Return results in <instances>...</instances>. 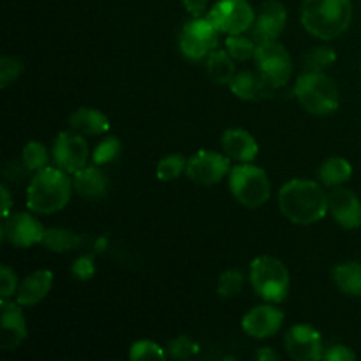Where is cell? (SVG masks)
<instances>
[{
	"instance_id": "35",
	"label": "cell",
	"mask_w": 361,
	"mask_h": 361,
	"mask_svg": "<svg viewBox=\"0 0 361 361\" xmlns=\"http://www.w3.org/2000/svg\"><path fill=\"white\" fill-rule=\"evenodd\" d=\"M21 71H23V63L20 60L4 55L0 59V87L7 88L11 83H14L20 78Z\"/></svg>"
},
{
	"instance_id": "3",
	"label": "cell",
	"mask_w": 361,
	"mask_h": 361,
	"mask_svg": "<svg viewBox=\"0 0 361 361\" xmlns=\"http://www.w3.org/2000/svg\"><path fill=\"white\" fill-rule=\"evenodd\" d=\"M73 189L71 178L63 169H60L59 166L56 168L46 166L41 171H35L34 178L28 183V210L42 215L56 214L69 203Z\"/></svg>"
},
{
	"instance_id": "4",
	"label": "cell",
	"mask_w": 361,
	"mask_h": 361,
	"mask_svg": "<svg viewBox=\"0 0 361 361\" xmlns=\"http://www.w3.org/2000/svg\"><path fill=\"white\" fill-rule=\"evenodd\" d=\"M295 94L300 104L312 115H330L341 104L338 87L330 76L323 73H303L295 85Z\"/></svg>"
},
{
	"instance_id": "38",
	"label": "cell",
	"mask_w": 361,
	"mask_h": 361,
	"mask_svg": "<svg viewBox=\"0 0 361 361\" xmlns=\"http://www.w3.org/2000/svg\"><path fill=\"white\" fill-rule=\"evenodd\" d=\"M324 360L326 361H353L356 360V355L345 345H334L324 353Z\"/></svg>"
},
{
	"instance_id": "31",
	"label": "cell",
	"mask_w": 361,
	"mask_h": 361,
	"mask_svg": "<svg viewBox=\"0 0 361 361\" xmlns=\"http://www.w3.org/2000/svg\"><path fill=\"white\" fill-rule=\"evenodd\" d=\"M133 361H162L166 358L164 351L159 344L152 341H137L134 342L129 353Z\"/></svg>"
},
{
	"instance_id": "28",
	"label": "cell",
	"mask_w": 361,
	"mask_h": 361,
	"mask_svg": "<svg viewBox=\"0 0 361 361\" xmlns=\"http://www.w3.org/2000/svg\"><path fill=\"white\" fill-rule=\"evenodd\" d=\"M226 49H228L229 55L235 60H242L247 62L250 59H256L257 51V42L252 37H245L242 34L229 35L226 39Z\"/></svg>"
},
{
	"instance_id": "36",
	"label": "cell",
	"mask_w": 361,
	"mask_h": 361,
	"mask_svg": "<svg viewBox=\"0 0 361 361\" xmlns=\"http://www.w3.org/2000/svg\"><path fill=\"white\" fill-rule=\"evenodd\" d=\"M14 293H18L16 274L13 268L2 264L0 267V298L9 300L11 296H14Z\"/></svg>"
},
{
	"instance_id": "20",
	"label": "cell",
	"mask_w": 361,
	"mask_h": 361,
	"mask_svg": "<svg viewBox=\"0 0 361 361\" xmlns=\"http://www.w3.org/2000/svg\"><path fill=\"white\" fill-rule=\"evenodd\" d=\"M53 286V274L49 270H37L28 275L18 288L16 302L21 307H34L46 298Z\"/></svg>"
},
{
	"instance_id": "29",
	"label": "cell",
	"mask_w": 361,
	"mask_h": 361,
	"mask_svg": "<svg viewBox=\"0 0 361 361\" xmlns=\"http://www.w3.org/2000/svg\"><path fill=\"white\" fill-rule=\"evenodd\" d=\"M187 169V161L183 155L173 154L162 159L157 164V178L161 182H171L176 180Z\"/></svg>"
},
{
	"instance_id": "25",
	"label": "cell",
	"mask_w": 361,
	"mask_h": 361,
	"mask_svg": "<svg viewBox=\"0 0 361 361\" xmlns=\"http://www.w3.org/2000/svg\"><path fill=\"white\" fill-rule=\"evenodd\" d=\"M353 175V166L342 157H331L319 168L321 183L326 187H338L348 182Z\"/></svg>"
},
{
	"instance_id": "12",
	"label": "cell",
	"mask_w": 361,
	"mask_h": 361,
	"mask_svg": "<svg viewBox=\"0 0 361 361\" xmlns=\"http://www.w3.org/2000/svg\"><path fill=\"white\" fill-rule=\"evenodd\" d=\"M229 171V159L210 150H200L187 161V176L200 185H215Z\"/></svg>"
},
{
	"instance_id": "18",
	"label": "cell",
	"mask_w": 361,
	"mask_h": 361,
	"mask_svg": "<svg viewBox=\"0 0 361 361\" xmlns=\"http://www.w3.org/2000/svg\"><path fill=\"white\" fill-rule=\"evenodd\" d=\"M233 94L236 97L243 99V101H261V99L270 97L274 88L263 80V76L254 71H242V73L235 74V78L229 83Z\"/></svg>"
},
{
	"instance_id": "15",
	"label": "cell",
	"mask_w": 361,
	"mask_h": 361,
	"mask_svg": "<svg viewBox=\"0 0 361 361\" xmlns=\"http://www.w3.org/2000/svg\"><path fill=\"white\" fill-rule=\"evenodd\" d=\"M288 21V11L277 0H268L263 4L256 21L252 25V35L250 37L261 44V42L277 41L279 35L282 34Z\"/></svg>"
},
{
	"instance_id": "14",
	"label": "cell",
	"mask_w": 361,
	"mask_h": 361,
	"mask_svg": "<svg viewBox=\"0 0 361 361\" xmlns=\"http://www.w3.org/2000/svg\"><path fill=\"white\" fill-rule=\"evenodd\" d=\"M328 212L341 228L356 229L361 226V201L353 190L334 187L328 194Z\"/></svg>"
},
{
	"instance_id": "16",
	"label": "cell",
	"mask_w": 361,
	"mask_h": 361,
	"mask_svg": "<svg viewBox=\"0 0 361 361\" xmlns=\"http://www.w3.org/2000/svg\"><path fill=\"white\" fill-rule=\"evenodd\" d=\"M0 345L14 349L27 338V323L20 303L0 298Z\"/></svg>"
},
{
	"instance_id": "26",
	"label": "cell",
	"mask_w": 361,
	"mask_h": 361,
	"mask_svg": "<svg viewBox=\"0 0 361 361\" xmlns=\"http://www.w3.org/2000/svg\"><path fill=\"white\" fill-rule=\"evenodd\" d=\"M83 240L81 235L67 231V229H46L41 243L53 252H67V250L78 249Z\"/></svg>"
},
{
	"instance_id": "40",
	"label": "cell",
	"mask_w": 361,
	"mask_h": 361,
	"mask_svg": "<svg viewBox=\"0 0 361 361\" xmlns=\"http://www.w3.org/2000/svg\"><path fill=\"white\" fill-rule=\"evenodd\" d=\"M182 2L194 18H200L208 6V0H182Z\"/></svg>"
},
{
	"instance_id": "10",
	"label": "cell",
	"mask_w": 361,
	"mask_h": 361,
	"mask_svg": "<svg viewBox=\"0 0 361 361\" xmlns=\"http://www.w3.org/2000/svg\"><path fill=\"white\" fill-rule=\"evenodd\" d=\"M44 231L46 229L34 215L18 212L7 219H2L0 238L2 242H9L16 247H32L42 242Z\"/></svg>"
},
{
	"instance_id": "6",
	"label": "cell",
	"mask_w": 361,
	"mask_h": 361,
	"mask_svg": "<svg viewBox=\"0 0 361 361\" xmlns=\"http://www.w3.org/2000/svg\"><path fill=\"white\" fill-rule=\"evenodd\" d=\"M229 189L240 204L247 208H259L270 200L271 185L264 169L243 162L231 169Z\"/></svg>"
},
{
	"instance_id": "24",
	"label": "cell",
	"mask_w": 361,
	"mask_h": 361,
	"mask_svg": "<svg viewBox=\"0 0 361 361\" xmlns=\"http://www.w3.org/2000/svg\"><path fill=\"white\" fill-rule=\"evenodd\" d=\"M207 73L212 81L219 85L231 83L235 78V63H233V56L228 51H212L207 60Z\"/></svg>"
},
{
	"instance_id": "42",
	"label": "cell",
	"mask_w": 361,
	"mask_h": 361,
	"mask_svg": "<svg viewBox=\"0 0 361 361\" xmlns=\"http://www.w3.org/2000/svg\"><path fill=\"white\" fill-rule=\"evenodd\" d=\"M256 360H259V361H277L279 355L275 351H271L270 348H259L256 351Z\"/></svg>"
},
{
	"instance_id": "32",
	"label": "cell",
	"mask_w": 361,
	"mask_h": 361,
	"mask_svg": "<svg viewBox=\"0 0 361 361\" xmlns=\"http://www.w3.org/2000/svg\"><path fill=\"white\" fill-rule=\"evenodd\" d=\"M120 152H122V143H120L118 137L109 136L106 137V140H102L101 143L95 147L92 159H94V164L102 166L115 161V159L120 155Z\"/></svg>"
},
{
	"instance_id": "39",
	"label": "cell",
	"mask_w": 361,
	"mask_h": 361,
	"mask_svg": "<svg viewBox=\"0 0 361 361\" xmlns=\"http://www.w3.org/2000/svg\"><path fill=\"white\" fill-rule=\"evenodd\" d=\"M25 173H28V169H27V166L23 164V161L11 162V164H7L6 169H4V175H6L7 180H20V178H23Z\"/></svg>"
},
{
	"instance_id": "27",
	"label": "cell",
	"mask_w": 361,
	"mask_h": 361,
	"mask_svg": "<svg viewBox=\"0 0 361 361\" xmlns=\"http://www.w3.org/2000/svg\"><path fill=\"white\" fill-rule=\"evenodd\" d=\"M337 60V53L331 46H317V48L310 49L303 59V69L305 73H323L324 69L331 66Z\"/></svg>"
},
{
	"instance_id": "13",
	"label": "cell",
	"mask_w": 361,
	"mask_h": 361,
	"mask_svg": "<svg viewBox=\"0 0 361 361\" xmlns=\"http://www.w3.org/2000/svg\"><path fill=\"white\" fill-rule=\"evenodd\" d=\"M286 351L296 361H319L324 358L321 334L310 324H296L286 334Z\"/></svg>"
},
{
	"instance_id": "30",
	"label": "cell",
	"mask_w": 361,
	"mask_h": 361,
	"mask_svg": "<svg viewBox=\"0 0 361 361\" xmlns=\"http://www.w3.org/2000/svg\"><path fill=\"white\" fill-rule=\"evenodd\" d=\"M21 161L27 166L28 171H41L48 164V152H46L44 145L39 141H30L28 145H25Z\"/></svg>"
},
{
	"instance_id": "9",
	"label": "cell",
	"mask_w": 361,
	"mask_h": 361,
	"mask_svg": "<svg viewBox=\"0 0 361 361\" xmlns=\"http://www.w3.org/2000/svg\"><path fill=\"white\" fill-rule=\"evenodd\" d=\"M219 32L236 35L250 30L256 21L252 6L247 0H219L207 14Z\"/></svg>"
},
{
	"instance_id": "2",
	"label": "cell",
	"mask_w": 361,
	"mask_h": 361,
	"mask_svg": "<svg viewBox=\"0 0 361 361\" xmlns=\"http://www.w3.org/2000/svg\"><path fill=\"white\" fill-rule=\"evenodd\" d=\"M353 20L351 0H305L302 6V23L314 37L331 41L341 37Z\"/></svg>"
},
{
	"instance_id": "11",
	"label": "cell",
	"mask_w": 361,
	"mask_h": 361,
	"mask_svg": "<svg viewBox=\"0 0 361 361\" xmlns=\"http://www.w3.org/2000/svg\"><path fill=\"white\" fill-rule=\"evenodd\" d=\"M53 159L55 164L66 173H78L87 166L88 145L81 134L74 130L60 133L53 145Z\"/></svg>"
},
{
	"instance_id": "37",
	"label": "cell",
	"mask_w": 361,
	"mask_h": 361,
	"mask_svg": "<svg viewBox=\"0 0 361 361\" xmlns=\"http://www.w3.org/2000/svg\"><path fill=\"white\" fill-rule=\"evenodd\" d=\"M95 274V264L90 256H81L74 261L73 275L78 281H90Z\"/></svg>"
},
{
	"instance_id": "22",
	"label": "cell",
	"mask_w": 361,
	"mask_h": 361,
	"mask_svg": "<svg viewBox=\"0 0 361 361\" xmlns=\"http://www.w3.org/2000/svg\"><path fill=\"white\" fill-rule=\"evenodd\" d=\"M69 127L81 136H99L109 130V120L94 108H80L69 116Z\"/></svg>"
},
{
	"instance_id": "23",
	"label": "cell",
	"mask_w": 361,
	"mask_h": 361,
	"mask_svg": "<svg viewBox=\"0 0 361 361\" xmlns=\"http://www.w3.org/2000/svg\"><path fill=\"white\" fill-rule=\"evenodd\" d=\"M334 282L344 295L361 296V264L349 261L334 268Z\"/></svg>"
},
{
	"instance_id": "8",
	"label": "cell",
	"mask_w": 361,
	"mask_h": 361,
	"mask_svg": "<svg viewBox=\"0 0 361 361\" xmlns=\"http://www.w3.org/2000/svg\"><path fill=\"white\" fill-rule=\"evenodd\" d=\"M219 44V30L215 25L204 18H196L183 25L180 32L178 46L183 56L189 60H201L210 55Z\"/></svg>"
},
{
	"instance_id": "33",
	"label": "cell",
	"mask_w": 361,
	"mask_h": 361,
	"mask_svg": "<svg viewBox=\"0 0 361 361\" xmlns=\"http://www.w3.org/2000/svg\"><path fill=\"white\" fill-rule=\"evenodd\" d=\"M243 288V275L238 270H228L221 275L217 284V291L222 298L236 296Z\"/></svg>"
},
{
	"instance_id": "34",
	"label": "cell",
	"mask_w": 361,
	"mask_h": 361,
	"mask_svg": "<svg viewBox=\"0 0 361 361\" xmlns=\"http://www.w3.org/2000/svg\"><path fill=\"white\" fill-rule=\"evenodd\" d=\"M168 348L169 355L175 360H189L192 356H196L197 351H200V345L192 338L187 337V335H180V337L173 338Z\"/></svg>"
},
{
	"instance_id": "1",
	"label": "cell",
	"mask_w": 361,
	"mask_h": 361,
	"mask_svg": "<svg viewBox=\"0 0 361 361\" xmlns=\"http://www.w3.org/2000/svg\"><path fill=\"white\" fill-rule=\"evenodd\" d=\"M279 207L295 224H316L328 212V194L321 183L296 178L282 185L279 192Z\"/></svg>"
},
{
	"instance_id": "19",
	"label": "cell",
	"mask_w": 361,
	"mask_h": 361,
	"mask_svg": "<svg viewBox=\"0 0 361 361\" xmlns=\"http://www.w3.org/2000/svg\"><path fill=\"white\" fill-rule=\"evenodd\" d=\"M222 148L231 159L238 162H252L257 157V141L243 129H228L222 134Z\"/></svg>"
},
{
	"instance_id": "21",
	"label": "cell",
	"mask_w": 361,
	"mask_h": 361,
	"mask_svg": "<svg viewBox=\"0 0 361 361\" xmlns=\"http://www.w3.org/2000/svg\"><path fill=\"white\" fill-rule=\"evenodd\" d=\"M73 187L80 196L95 200V197H102L108 192L109 182L101 166H85L83 169L74 173Z\"/></svg>"
},
{
	"instance_id": "5",
	"label": "cell",
	"mask_w": 361,
	"mask_h": 361,
	"mask_svg": "<svg viewBox=\"0 0 361 361\" xmlns=\"http://www.w3.org/2000/svg\"><path fill=\"white\" fill-rule=\"evenodd\" d=\"M250 284L268 303H281L288 298L289 271L281 259L271 256L256 257L250 264Z\"/></svg>"
},
{
	"instance_id": "17",
	"label": "cell",
	"mask_w": 361,
	"mask_h": 361,
	"mask_svg": "<svg viewBox=\"0 0 361 361\" xmlns=\"http://www.w3.org/2000/svg\"><path fill=\"white\" fill-rule=\"evenodd\" d=\"M284 323V312L275 305H259L245 314L242 328L249 337L268 338L274 337Z\"/></svg>"
},
{
	"instance_id": "41",
	"label": "cell",
	"mask_w": 361,
	"mask_h": 361,
	"mask_svg": "<svg viewBox=\"0 0 361 361\" xmlns=\"http://www.w3.org/2000/svg\"><path fill=\"white\" fill-rule=\"evenodd\" d=\"M0 192H2V219H7L11 215V194L6 185L0 187Z\"/></svg>"
},
{
	"instance_id": "7",
	"label": "cell",
	"mask_w": 361,
	"mask_h": 361,
	"mask_svg": "<svg viewBox=\"0 0 361 361\" xmlns=\"http://www.w3.org/2000/svg\"><path fill=\"white\" fill-rule=\"evenodd\" d=\"M257 71L274 90L284 87L293 74V60L288 49L277 41L261 42L256 51Z\"/></svg>"
}]
</instances>
